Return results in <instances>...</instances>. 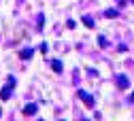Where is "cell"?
<instances>
[{"instance_id": "8", "label": "cell", "mask_w": 134, "mask_h": 121, "mask_svg": "<svg viewBox=\"0 0 134 121\" xmlns=\"http://www.w3.org/2000/svg\"><path fill=\"white\" fill-rule=\"evenodd\" d=\"M98 43H100V47H107V41H104V36H98Z\"/></svg>"}, {"instance_id": "1", "label": "cell", "mask_w": 134, "mask_h": 121, "mask_svg": "<svg viewBox=\"0 0 134 121\" xmlns=\"http://www.w3.org/2000/svg\"><path fill=\"white\" fill-rule=\"evenodd\" d=\"M13 87H15V77H9V85L0 89V98H2V100H9V98H11V89H13Z\"/></svg>"}, {"instance_id": "6", "label": "cell", "mask_w": 134, "mask_h": 121, "mask_svg": "<svg viewBox=\"0 0 134 121\" xmlns=\"http://www.w3.org/2000/svg\"><path fill=\"white\" fill-rule=\"evenodd\" d=\"M117 85H119L121 89H126V87H128V79H126V77H119V79H117Z\"/></svg>"}, {"instance_id": "7", "label": "cell", "mask_w": 134, "mask_h": 121, "mask_svg": "<svg viewBox=\"0 0 134 121\" xmlns=\"http://www.w3.org/2000/svg\"><path fill=\"white\" fill-rule=\"evenodd\" d=\"M83 24H85L87 28H94V19H92V17H87V15L83 17Z\"/></svg>"}, {"instance_id": "9", "label": "cell", "mask_w": 134, "mask_h": 121, "mask_svg": "<svg viewBox=\"0 0 134 121\" xmlns=\"http://www.w3.org/2000/svg\"><path fill=\"white\" fill-rule=\"evenodd\" d=\"M104 15H107V17H117V11H107Z\"/></svg>"}, {"instance_id": "5", "label": "cell", "mask_w": 134, "mask_h": 121, "mask_svg": "<svg viewBox=\"0 0 134 121\" xmlns=\"http://www.w3.org/2000/svg\"><path fill=\"white\" fill-rule=\"evenodd\" d=\"M51 68H53L55 72H62V68H64V66H62V62H60V60H53V62H51Z\"/></svg>"}, {"instance_id": "2", "label": "cell", "mask_w": 134, "mask_h": 121, "mask_svg": "<svg viewBox=\"0 0 134 121\" xmlns=\"http://www.w3.org/2000/svg\"><path fill=\"white\" fill-rule=\"evenodd\" d=\"M79 98H81L83 102H85L87 106H94V98H92V96H90L87 91H83V89H81V91H79Z\"/></svg>"}, {"instance_id": "4", "label": "cell", "mask_w": 134, "mask_h": 121, "mask_svg": "<svg viewBox=\"0 0 134 121\" xmlns=\"http://www.w3.org/2000/svg\"><path fill=\"white\" fill-rule=\"evenodd\" d=\"M32 53H34L32 49H24V51H19V57L21 60H28V57H32Z\"/></svg>"}, {"instance_id": "3", "label": "cell", "mask_w": 134, "mask_h": 121, "mask_svg": "<svg viewBox=\"0 0 134 121\" xmlns=\"http://www.w3.org/2000/svg\"><path fill=\"white\" fill-rule=\"evenodd\" d=\"M38 111V106L34 104V102H30V104H26V108H24V115H34Z\"/></svg>"}]
</instances>
